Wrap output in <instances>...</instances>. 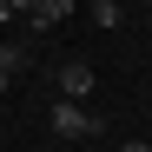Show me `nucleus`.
<instances>
[{
  "label": "nucleus",
  "instance_id": "obj_6",
  "mask_svg": "<svg viewBox=\"0 0 152 152\" xmlns=\"http://www.w3.org/2000/svg\"><path fill=\"white\" fill-rule=\"evenodd\" d=\"M7 20H13V7H7V0H0V27H7Z\"/></svg>",
  "mask_w": 152,
  "mask_h": 152
},
{
  "label": "nucleus",
  "instance_id": "obj_4",
  "mask_svg": "<svg viewBox=\"0 0 152 152\" xmlns=\"http://www.w3.org/2000/svg\"><path fill=\"white\" fill-rule=\"evenodd\" d=\"M93 20L99 27H119V0H93Z\"/></svg>",
  "mask_w": 152,
  "mask_h": 152
},
{
  "label": "nucleus",
  "instance_id": "obj_3",
  "mask_svg": "<svg viewBox=\"0 0 152 152\" xmlns=\"http://www.w3.org/2000/svg\"><path fill=\"white\" fill-rule=\"evenodd\" d=\"M66 13H73V0H33V13H27V20H33L40 33H53L60 20H66Z\"/></svg>",
  "mask_w": 152,
  "mask_h": 152
},
{
  "label": "nucleus",
  "instance_id": "obj_8",
  "mask_svg": "<svg viewBox=\"0 0 152 152\" xmlns=\"http://www.w3.org/2000/svg\"><path fill=\"white\" fill-rule=\"evenodd\" d=\"M86 7H93V0H86Z\"/></svg>",
  "mask_w": 152,
  "mask_h": 152
},
{
  "label": "nucleus",
  "instance_id": "obj_9",
  "mask_svg": "<svg viewBox=\"0 0 152 152\" xmlns=\"http://www.w3.org/2000/svg\"><path fill=\"white\" fill-rule=\"evenodd\" d=\"M0 46H7V40H0Z\"/></svg>",
  "mask_w": 152,
  "mask_h": 152
},
{
  "label": "nucleus",
  "instance_id": "obj_2",
  "mask_svg": "<svg viewBox=\"0 0 152 152\" xmlns=\"http://www.w3.org/2000/svg\"><path fill=\"white\" fill-rule=\"evenodd\" d=\"M86 93H93V66H86V60H66V66H60V99L80 106Z\"/></svg>",
  "mask_w": 152,
  "mask_h": 152
},
{
  "label": "nucleus",
  "instance_id": "obj_1",
  "mask_svg": "<svg viewBox=\"0 0 152 152\" xmlns=\"http://www.w3.org/2000/svg\"><path fill=\"white\" fill-rule=\"evenodd\" d=\"M53 132H60V139H93V132H99V113L73 106V99H53Z\"/></svg>",
  "mask_w": 152,
  "mask_h": 152
},
{
  "label": "nucleus",
  "instance_id": "obj_7",
  "mask_svg": "<svg viewBox=\"0 0 152 152\" xmlns=\"http://www.w3.org/2000/svg\"><path fill=\"white\" fill-rule=\"evenodd\" d=\"M126 152H152V145H145V139H132V145H126Z\"/></svg>",
  "mask_w": 152,
  "mask_h": 152
},
{
  "label": "nucleus",
  "instance_id": "obj_5",
  "mask_svg": "<svg viewBox=\"0 0 152 152\" xmlns=\"http://www.w3.org/2000/svg\"><path fill=\"white\" fill-rule=\"evenodd\" d=\"M7 7H13V13H33V0H7Z\"/></svg>",
  "mask_w": 152,
  "mask_h": 152
}]
</instances>
